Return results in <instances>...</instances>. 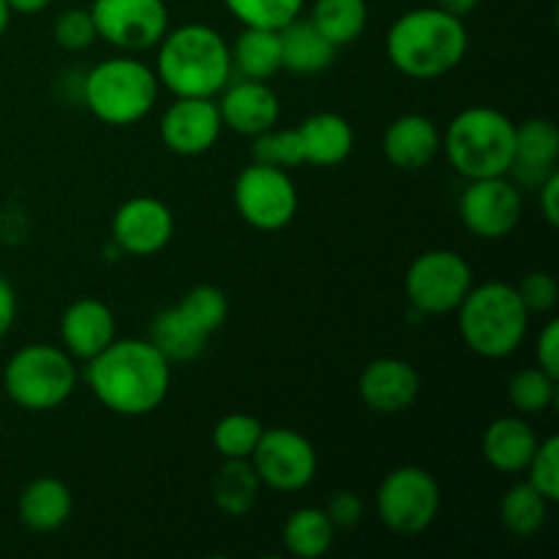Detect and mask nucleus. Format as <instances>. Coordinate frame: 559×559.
<instances>
[{"label": "nucleus", "mask_w": 559, "mask_h": 559, "mask_svg": "<svg viewBox=\"0 0 559 559\" xmlns=\"http://www.w3.org/2000/svg\"><path fill=\"white\" fill-rule=\"evenodd\" d=\"M85 382L104 409L123 418H145L167 402L173 364L151 338H115L87 360Z\"/></svg>", "instance_id": "nucleus-1"}, {"label": "nucleus", "mask_w": 559, "mask_h": 559, "mask_svg": "<svg viewBox=\"0 0 559 559\" xmlns=\"http://www.w3.org/2000/svg\"><path fill=\"white\" fill-rule=\"evenodd\" d=\"M469 49L462 16L440 5H420L396 16L385 36V55L399 74L409 80H440L451 74Z\"/></svg>", "instance_id": "nucleus-2"}, {"label": "nucleus", "mask_w": 559, "mask_h": 559, "mask_svg": "<svg viewBox=\"0 0 559 559\" xmlns=\"http://www.w3.org/2000/svg\"><path fill=\"white\" fill-rule=\"evenodd\" d=\"M153 71L175 98H216L233 80V52L216 27L189 22L164 33Z\"/></svg>", "instance_id": "nucleus-3"}, {"label": "nucleus", "mask_w": 559, "mask_h": 559, "mask_svg": "<svg viewBox=\"0 0 559 559\" xmlns=\"http://www.w3.org/2000/svg\"><path fill=\"white\" fill-rule=\"evenodd\" d=\"M459 336L478 358L500 360L516 353L530 331V311L508 282L473 284L456 309Z\"/></svg>", "instance_id": "nucleus-4"}, {"label": "nucleus", "mask_w": 559, "mask_h": 559, "mask_svg": "<svg viewBox=\"0 0 559 559\" xmlns=\"http://www.w3.org/2000/svg\"><path fill=\"white\" fill-rule=\"evenodd\" d=\"M516 145V123L502 109L467 107L448 123L442 151L462 178H497L508 175Z\"/></svg>", "instance_id": "nucleus-5"}, {"label": "nucleus", "mask_w": 559, "mask_h": 559, "mask_svg": "<svg viewBox=\"0 0 559 559\" xmlns=\"http://www.w3.org/2000/svg\"><path fill=\"white\" fill-rule=\"evenodd\" d=\"M158 76L145 60L107 58L82 74L80 98L96 120L107 126H134L153 112L158 102Z\"/></svg>", "instance_id": "nucleus-6"}, {"label": "nucleus", "mask_w": 559, "mask_h": 559, "mask_svg": "<svg viewBox=\"0 0 559 559\" xmlns=\"http://www.w3.org/2000/svg\"><path fill=\"white\" fill-rule=\"evenodd\" d=\"M76 388V360L55 344H25L3 369V391L27 413L63 407Z\"/></svg>", "instance_id": "nucleus-7"}, {"label": "nucleus", "mask_w": 559, "mask_h": 559, "mask_svg": "<svg viewBox=\"0 0 559 559\" xmlns=\"http://www.w3.org/2000/svg\"><path fill=\"white\" fill-rule=\"evenodd\" d=\"M374 508L385 530L399 538H418L437 522L442 508V491L435 475L415 464L391 469L380 480Z\"/></svg>", "instance_id": "nucleus-8"}, {"label": "nucleus", "mask_w": 559, "mask_h": 559, "mask_svg": "<svg viewBox=\"0 0 559 559\" xmlns=\"http://www.w3.org/2000/svg\"><path fill=\"white\" fill-rule=\"evenodd\" d=\"M473 265L459 251L431 249L413 260L404 276L409 306L426 317L451 314L473 289Z\"/></svg>", "instance_id": "nucleus-9"}, {"label": "nucleus", "mask_w": 559, "mask_h": 559, "mask_svg": "<svg viewBox=\"0 0 559 559\" xmlns=\"http://www.w3.org/2000/svg\"><path fill=\"white\" fill-rule=\"evenodd\" d=\"M235 207L249 227L260 233H278L289 227L298 213V189L289 169L251 162L240 169L233 189Z\"/></svg>", "instance_id": "nucleus-10"}, {"label": "nucleus", "mask_w": 559, "mask_h": 559, "mask_svg": "<svg viewBox=\"0 0 559 559\" xmlns=\"http://www.w3.org/2000/svg\"><path fill=\"white\" fill-rule=\"evenodd\" d=\"M257 478L262 486L278 491V495H295L304 491L314 480L320 459L309 437L300 431L278 426V429H262L260 442L249 456Z\"/></svg>", "instance_id": "nucleus-11"}, {"label": "nucleus", "mask_w": 559, "mask_h": 559, "mask_svg": "<svg viewBox=\"0 0 559 559\" xmlns=\"http://www.w3.org/2000/svg\"><path fill=\"white\" fill-rule=\"evenodd\" d=\"M91 16L98 38L120 52L153 49L169 31L164 0H93Z\"/></svg>", "instance_id": "nucleus-12"}, {"label": "nucleus", "mask_w": 559, "mask_h": 559, "mask_svg": "<svg viewBox=\"0 0 559 559\" xmlns=\"http://www.w3.org/2000/svg\"><path fill=\"white\" fill-rule=\"evenodd\" d=\"M522 213V189L508 175L469 180L459 197V218L480 240H502L516 233Z\"/></svg>", "instance_id": "nucleus-13"}, {"label": "nucleus", "mask_w": 559, "mask_h": 559, "mask_svg": "<svg viewBox=\"0 0 559 559\" xmlns=\"http://www.w3.org/2000/svg\"><path fill=\"white\" fill-rule=\"evenodd\" d=\"M175 235V216L158 197H131L112 216V243L120 254L156 257Z\"/></svg>", "instance_id": "nucleus-14"}, {"label": "nucleus", "mask_w": 559, "mask_h": 559, "mask_svg": "<svg viewBox=\"0 0 559 559\" xmlns=\"http://www.w3.org/2000/svg\"><path fill=\"white\" fill-rule=\"evenodd\" d=\"M224 123L213 98H175L158 120V136L175 156L194 158L211 151Z\"/></svg>", "instance_id": "nucleus-15"}, {"label": "nucleus", "mask_w": 559, "mask_h": 559, "mask_svg": "<svg viewBox=\"0 0 559 559\" xmlns=\"http://www.w3.org/2000/svg\"><path fill=\"white\" fill-rule=\"evenodd\" d=\"M218 112H222L224 129H233L240 136H257L273 129L282 118V102L278 93L265 80H229L227 87L218 93Z\"/></svg>", "instance_id": "nucleus-16"}, {"label": "nucleus", "mask_w": 559, "mask_h": 559, "mask_svg": "<svg viewBox=\"0 0 559 559\" xmlns=\"http://www.w3.org/2000/svg\"><path fill=\"white\" fill-rule=\"evenodd\" d=\"M358 393L369 409L380 415L407 413L420 393V374L404 358H377L360 371Z\"/></svg>", "instance_id": "nucleus-17"}, {"label": "nucleus", "mask_w": 559, "mask_h": 559, "mask_svg": "<svg viewBox=\"0 0 559 559\" xmlns=\"http://www.w3.org/2000/svg\"><path fill=\"white\" fill-rule=\"evenodd\" d=\"M58 331L66 353L87 364L118 338V322L104 300L80 298L63 311Z\"/></svg>", "instance_id": "nucleus-18"}, {"label": "nucleus", "mask_w": 559, "mask_h": 559, "mask_svg": "<svg viewBox=\"0 0 559 559\" xmlns=\"http://www.w3.org/2000/svg\"><path fill=\"white\" fill-rule=\"evenodd\" d=\"M559 162V129L549 118H527L516 126V145L508 178L519 189H538L557 169Z\"/></svg>", "instance_id": "nucleus-19"}, {"label": "nucleus", "mask_w": 559, "mask_h": 559, "mask_svg": "<svg viewBox=\"0 0 559 559\" xmlns=\"http://www.w3.org/2000/svg\"><path fill=\"white\" fill-rule=\"evenodd\" d=\"M442 151V131L431 118L420 112L399 115L382 136V153L388 162L404 173H418L429 167Z\"/></svg>", "instance_id": "nucleus-20"}, {"label": "nucleus", "mask_w": 559, "mask_h": 559, "mask_svg": "<svg viewBox=\"0 0 559 559\" xmlns=\"http://www.w3.org/2000/svg\"><path fill=\"white\" fill-rule=\"evenodd\" d=\"M538 442V435L527 420L519 415H502L486 426L484 437H480V453L497 473L519 475L527 469Z\"/></svg>", "instance_id": "nucleus-21"}, {"label": "nucleus", "mask_w": 559, "mask_h": 559, "mask_svg": "<svg viewBox=\"0 0 559 559\" xmlns=\"http://www.w3.org/2000/svg\"><path fill=\"white\" fill-rule=\"evenodd\" d=\"M304 162L314 167H336L347 162L355 147V131L347 118L336 112H314L298 126Z\"/></svg>", "instance_id": "nucleus-22"}, {"label": "nucleus", "mask_w": 559, "mask_h": 559, "mask_svg": "<svg viewBox=\"0 0 559 559\" xmlns=\"http://www.w3.org/2000/svg\"><path fill=\"white\" fill-rule=\"evenodd\" d=\"M16 511H20L22 524L33 533H55L71 519L74 497H71V489L63 480L44 475V478L31 480L22 489Z\"/></svg>", "instance_id": "nucleus-23"}, {"label": "nucleus", "mask_w": 559, "mask_h": 559, "mask_svg": "<svg viewBox=\"0 0 559 559\" xmlns=\"http://www.w3.org/2000/svg\"><path fill=\"white\" fill-rule=\"evenodd\" d=\"M278 41H282V69L293 74H320L336 58V47L304 16L284 25L278 31Z\"/></svg>", "instance_id": "nucleus-24"}, {"label": "nucleus", "mask_w": 559, "mask_h": 559, "mask_svg": "<svg viewBox=\"0 0 559 559\" xmlns=\"http://www.w3.org/2000/svg\"><path fill=\"white\" fill-rule=\"evenodd\" d=\"M233 52V74L243 80H271L276 71H282V41L278 31L267 27H243L235 44L229 47Z\"/></svg>", "instance_id": "nucleus-25"}, {"label": "nucleus", "mask_w": 559, "mask_h": 559, "mask_svg": "<svg viewBox=\"0 0 559 559\" xmlns=\"http://www.w3.org/2000/svg\"><path fill=\"white\" fill-rule=\"evenodd\" d=\"M282 540L289 557L320 559L331 551L336 540V524L322 508H298L284 522Z\"/></svg>", "instance_id": "nucleus-26"}, {"label": "nucleus", "mask_w": 559, "mask_h": 559, "mask_svg": "<svg viewBox=\"0 0 559 559\" xmlns=\"http://www.w3.org/2000/svg\"><path fill=\"white\" fill-rule=\"evenodd\" d=\"M309 22L336 49L349 47L364 36L369 25V3L366 0H314Z\"/></svg>", "instance_id": "nucleus-27"}, {"label": "nucleus", "mask_w": 559, "mask_h": 559, "mask_svg": "<svg viewBox=\"0 0 559 559\" xmlns=\"http://www.w3.org/2000/svg\"><path fill=\"white\" fill-rule=\"evenodd\" d=\"M260 478L249 459H224L211 486L213 502L227 516H246L260 497Z\"/></svg>", "instance_id": "nucleus-28"}, {"label": "nucleus", "mask_w": 559, "mask_h": 559, "mask_svg": "<svg viewBox=\"0 0 559 559\" xmlns=\"http://www.w3.org/2000/svg\"><path fill=\"white\" fill-rule=\"evenodd\" d=\"M151 342L162 349L169 364H191L207 347V336H202L175 306L158 311L151 325Z\"/></svg>", "instance_id": "nucleus-29"}, {"label": "nucleus", "mask_w": 559, "mask_h": 559, "mask_svg": "<svg viewBox=\"0 0 559 559\" xmlns=\"http://www.w3.org/2000/svg\"><path fill=\"white\" fill-rule=\"evenodd\" d=\"M549 506L540 491H535L527 480L511 486L500 502V522L508 535L513 538H533L546 527L549 519Z\"/></svg>", "instance_id": "nucleus-30"}, {"label": "nucleus", "mask_w": 559, "mask_h": 559, "mask_svg": "<svg viewBox=\"0 0 559 559\" xmlns=\"http://www.w3.org/2000/svg\"><path fill=\"white\" fill-rule=\"evenodd\" d=\"M508 402L522 415H540L557 402V377L540 366H530L508 382Z\"/></svg>", "instance_id": "nucleus-31"}, {"label": "nucleus", "mask_w": 559, "mask_h": 559, "mask_svg": "<svg viewBox=\"0 0 559 559\" xmlns=\"http://www.w3.org/2000/svg\"><path fill=\"white\" fill-rule=\"evenodd\" d=\"M222 3L243 27H267V31H282L306 9V0H222Z\"/></svg>", "instance_id": "nucleus-32"}, {"label": "nucleus", "mask_w": 559, "mask_h": 559, "mask_svg": "<svg viewBox=\"0 0 559 559\" xmlns=\"http://www.w3.org/2000/svg\"><path fill=\"white\" fill-rule=\"evenodd\" d=\"M202 336L211 338L218 328L227 322L229 314V300L227 295L218 287H211V284H200V287L189 289V293L180 298V304L175 306Z\"/></svg>", "instance_id": "nucleus-33"}, {"label": "nucleus", "mask_w": 559, "mask_h": 559, "mask_svg": "<svg viewBox=\"0 0 559 559\" xmlns=\"http://www.w3.org/2000/svg\"><path fill=\"white\" fill-rule=\"evenodd\" d=\"M260 437V418L249 413H229L213 426V448L222 453V459H249Z\"/></svg>", "instance_id": "nucleus-34"}, {"label": "nucleus", "mask_w": 559, "mask_h": 559, "mask_svg": "<svg viewBox=\"0 0 559 559\" xmlns=\"http://www.w3.org/2000/svg\"><path fill=\"white\" fill-rule=\"evenodd\" d=\"M251 156L260 164H271V167L293 169L300 167L304 162V147H300L298 129H267L262 134L251 136Z\"/></svg>", "instance_id": "nucleus-35"}, {"label": "nucleus", "mask_w": 559, "mask_h": 559, "mask_svg": "<svg viewBox=\"0 0 559 559\" xmlns=\"http://www.w3.org/2000/svg\"><path fill=\"white\" fill-rule=\"evenodd\" d=\"M527 484L546 497L549 502L559 500V440L546 437L538 442L533 459L527 464Z\"/></svg>", "instance_id": "nucleus-36"}, {"label": "nucleus", "mask_w": 559, "mask_h": 559, "mask_svg": "<svg viewBox=\"0 0 559 559\" xmlns=\"http://www.w3.org/2000/svg\"><path fill=\"white\" fill-rule=\"evenodd\" d=\"M52 36L55 41H58V47H63L66 52H85V49L98 38L91 9H66L63 14L55 20Z\"/></svg>", "instance_id": "nucleus-37"}, {"label": "nucleus", "mask_w": 559, "mask_h": 559, "mask_svg": "<svg viewBox=\"0 0 559 559\" xmlns=\"http://www.w3.org/2000/svg\"><path fill=\"white\" fill-rule=\"evenodd\" d=\"M516 289H519V295H522V300H524V306H527L530 314H549L559 300L557 278L546 271L527 273Z\"/></svg>", "instance_id": "nucleus-38"}, {"label": "nucleus", "mask_w": 559, "mask_h": 559, "mask_svg": "<svg viewBox=\"0 0 559 559\" xmlns=\"http://www.w3.org/2000/svg\"><path fill=\"white\" fill-rule=\"evenodd\" d=\"M325 513L336 524V530H349L364 519V500L355 491H336L328 502Z\"/></svg>", "instance_id": "nucleus-39"}, {"label": "nucleus", "mask_w": 559, "mask_h": 559, "mask_svg": "<svg viewBox=\"0 0 559 559\" xmlns=\"http://www.w3.org/2000/svg\"><path fill=\"white\" fill-rule=\"evenodd\" d=\"M535 358L544 371L559 380V322L549 320L544 331L538 333V344H535Z\"/></svg>", "instance_id": "nucleus-40"}, {"label": "nucleus", "mask_w": 559, "mask_h": 559, "mask_svg": "<svg viewBox=\"0 0 559 559\" xmlns=\"http://www.w3.org/2000/svg\"><path fill=\"white\" fill-rule=\"evenodd\" d=\"M538 205H540V216L546 218V224H549V227H559V173L557 169L538 186Z\"/></svg>", "instance_id": "nucleus-41"}, {"label": "nucleus", "mask_w": 559, "mask_h": 559, "mask_svg": "<svg viewBox=\"0 0 559 559\" xmlns=\"http://www.w3.org/2000/svg\"><path fill=\"white\" fill-rule=\"evenodd\" d=\"M14 317H16V295L14 287L5 276H0V338L11 331L14 325Z\"/></svg>", "instance_id": "nucleus-42"}, {"label": "nucleus", "mask_w": 559, "mask_h": 559, "mask_svg": "<svg viewBox=\"0 0 559 559\" xmlns=\"http://www.w3.org/2000/svg\"><path fill=\"white\" fill-rule=\"evenodd\" d=\"M437 5H440L442 11H448V14H453V16H469L473 14L475 9H478V3L480 0H435Z\"/></svg>", "instance_id": "nucleus-43"}, {"label": "nucleus", "mask_w": 559, "mask_h": 559, "mask_svg": "<svg viewBox=\"0 0 559 559\" xmlns=\"http://www.w3.org/2000/svg\"><path fill=\"white\" fill-rule=\"evenodd\" d=\"M5 3H9L11 14H41L52 0H5Z\"/></svg>", "instance_id": "nucleus-44"}, {"label": "nucleus", "mask_w": 559, "mask_h": 559, "mask_svg": "<svg viewBox=\"0 0 559 559\" xmlns=\"http://www.w3.org/2000/svg\"><path fill=\"white\" fill-rule=\"evenodd\" d=\"M9 25H11V9H9V3H5V0H0V38L5 36Z\"/></svg>", "instance_id": "nucleus-45"}]
</instances>
